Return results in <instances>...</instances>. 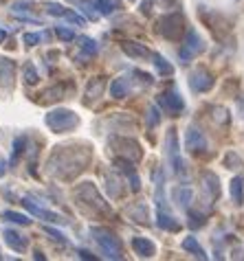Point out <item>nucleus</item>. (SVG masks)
<instances>
[{
  "mask_svg": "<svg viewBox=\"0 0 244 261\" xmlns=\"http://www.w3.org/2000/svg\"><path fill=\"white\" fill-rule=\"evenodd\" d=\"M90 147L82 143H68V145H57L53 147L51 156L46 161V171L53 178L60 180H73L75 176L88 167L90 163Z\"/></svg>",
  "mask_w": 244,
  "mask_h": 261,
  "instance_id": "obj_1",
  "label": "nucleus"
},
{
  "mask_svg": "<svg viewBox=\"0 0 244 261\" xmlns=\"http://www.w3.org/2000/svg\"><path fill=\"white\" fill-rule=\"evenodd\" d=\"M75 198L82 202V206H86L88 211H92L95 215H112L110 204L102 198V193L97 191L95 182H82V185H77Z\"/></svg>",
  "mask_w": 244,
  "mask_h": 261,
  "instance_id": "obj_2",
  "label": "nucleus"
},
{
  "mask_svg": "<svg viewBox=\"0 0 244 261\" xmlns=\"http://www.w3.org/2000/svg\"><path fill=\"white\" fill-rule=\"evenodd\" d=\"M90 235L95 239V244L99 246L104 257L108 259H124V244L121 239L112 233V230L104 226H90Z\"/></svg>",
  "mask_w": 244,
  "mask_h": 261,
  "instance_id": "obj_3",
  "label": "nucleus"
},
{
  "mask_svg": "<svg viewBox=\"0 0 244 261\" xmlns=\"http://www.w3.org/2000/svg\"><path fill=\"white\" fill-rule=\"evenodd\" d=\"M46 127L55 134H64V132H70L80 125V117L73 112V110H66V108H55L44 117Z\"/></svg>",
  "mask_w": 244,
  "mask_h": 261,
  "instance_id": "obj_4",
  "label": "nucleus"
},
{
  "mask_svg": "<svg viewBox=\"0 0 244 261\" xmlns=\"http://www.w3.org/2000/svg\"><path fill=\"white\" fill-rule=\"evenodd\" d=\"M108 145H110L112 151H114V154H117L119 158H128V161H132V163H139L141 158H143L141 143L134 141V139H128V136L114 134V136H110Z\"/></svg>",
  "mask_w": 244,
  "mask_h": 261,
  "instance_id": "obj_5",
  "label": "nucleus"
},
{
  "mask_svg": "<svg viewBox=\"0 0 244 261\" xmlns=\"http://www.w3.org/2000/svg\"><path fill=\"white\" fill-rule=\"evenodd\" d=\"M156 31H159L165 40H172V42H178L183 38L185 33V18L183 13H165V16L159 20V24H156Z\"/></svg>",
  "mask_w": 244,
  "mask_h": 261,
  "instance_id": "obj_6",
  "label": "nucleus"
},
{
  "mask_svg": "<svg viewBox=\"0 0 244 261\" xmlns=\"http://www.w3.org/2000/svg\"><path fill=\"white\" fill-rule=\"evenodd\" d=\"M205 40L198 35L196 29H189L187 33H185V44L181 46V50H178V57H181V62L183 64H187L191 62L196 55L200 53H205Z\"/></svg>",
  "mask_w": 244,
  "mask_h": 261,
  "instance_id": "obj_7",
  "label": "nucleus"
},
{
  "mask_svg": "<svg viewBox=\"0 0 244 261\" xmlns=\"http://www.w3.org/2000/svg\"><path fill=\"white\" fill-rule=\"evenodd\" d=\"M16 86V62L0 55V97H9Z\"/></svg>",
  "mask_w": 244,
  "mask_h": 261,
  "instance_id": "obj_8",
  "label": "nucleus"
},
{
  "mask_svg": "<svg viewBox=\"0 0 244 261\" xmlns=\"http://www.w3.org/2000/svg\"><path fill=\"white\" fill-rule=\"evenodd\" d=\"M165 149H167V158H169L172 169H174L176 176H181V173L185 171V165H183V158H181V145H178L176 127L167 129V136H165Z\"/></svg>",
  "mask_w": 244,
  "mask_h": 261,
  "instance_id": "obj_9",
  "label": "nucleus"
},
{
  "mask_svg": "<svg viewBox=\"0 0 244 261\" xmlns=\"http://www.w3.org/2000/svg\"><path fill=\"white\" fill-rule=\"evenodd\" d=\"M156 106H159L165 114H169V117H178V114L185 110V101L176 90L161 92V95L156 97Z\"/></svg>",
  "mask_w": 244,
  "mask_h": 261,
  "instance_id": "obj_10",
  "label": "nucleus"
},
{
  "mask_svg": "<svg viewBox=\"0 0 244 261\" xmlns=\"http://www.w3.org/2000/svg\"><path fill=\"white\" fill-rule=\"evenodd\" d=\"M213 86H216V77H213V72H209L205 66H198L196 70H191V75H189V88L193 92L203 95V92H209Z\"/></svg>",
  "mask_w": 244,
  "mask_h": 261,
  "instance_id": "obj_11",
  "label": "nucleus"
},
{
  "mask_svg": "<svg viewBox=\"0 0 244 261\" xmlns=\"http://www.w3.org/2000/svg\"><path fill=\"white\" fill-rule=\"evenodd\" d=\"M44 9L48 16H55V18H64L68 20L70 24H77V27H84L86 24V18L80 16V11L75 9H68V7H64L60 3H53V0H48V3H44Z\"/></svg>",
  "mask_w": 244,
  "mask_h": 261,
  "instance_id": "obj_12",
  "label": "nucleus"
},
{
  "mask_svg": "<svg viewBox=\"0 0 244 261\" xmlns=\"http://www.w3.org/2000/svg\"><path fill=\"white\" fill-rule=\"evenodd\" d=\"M207 147H209V143H207V136L200 132L198 127H189L187 132H185V149L189 151L191 156H203Z\"/></svg>",
  "mask_w": 244,
  "mask_h": 261,
  "instance_id": "obj_13",
  "label": "nucleus"
},
{
  "mask_svg": "<svg viewBox=\"0 0 244 261\" xmlns=\"http://www.w3.org/2000/svg\"><path fill=\"white\" fill-rule=\"evenodd\" d=\"M22 204L29 208V211H31V215L40 217V220H44V222H53V224H68L66 217H62L60 213H53V211H46V208L38 206L31 198H29V195H25V198H22Z\"/></svg>",
  "mask_w": 244,
  "mask_h": 261,
  "instance_id": "obj_14",
  "label": "nucleus"
},
{
  "mask_svg": "<svg viewBox=\"0 0 244 261\" xmlns=\"http://www.w3.org/2000/svg\"><path fill=\"white\" fill-rule=\"evenodd\" d=\"M121 50H124L128 57H132V60H152V50L145 44H141V42L126 40V42H121Z\"/></svg>",
  "mask_w": 244,
  "mask_h": 261,
  "instance_id": "obj_15",
  "label": "nucleus"
},
{
  "mask_svg": "<svg viewBox=\"0 0 244 261\" xmlns=\"http://www.w3.org/2000/svg\"><path fill=\"white\" fill-rule=\"evenodd\" d=\"M104 90H106V77H95V79H90L88 86H86V99H84V103L86 106H90V103H95V101L102 99L104 95Z\"/></svg>",
  "mask_w": 244,
  "mask_h": 261,
  "instance_id": "obj_16",
  "label": "nucleus"
},
{
  "mask_svg": "<svg viewBox=\"0 0 244 261\" xmlns=\"http://www.w3.org/2000/svg\"><path fill=\"white\" fill-rule=\"evenodd\" d=\"M3 237H5V244L9 246L11 250H16V252H25L27 248H29V239L25 237V235H20L18 230H11V228H5V233H3Z\"/></svg>",
  "mask_w": 244,
  "mask_h": 261,
  "instance_id": "obj_17",
  "label": "nucleus"
},
{
  "mask_svg": "<svg viewBox=\"0 0 244 261\" xmlns=\"http://www.w3.org/2000/svg\"><path fill=\"white\" fill-rule=\"evenodd\" d=\"M132 250L139 257H145V259L156 255V246H154L152 239H148V237H134L132 239Z\"/></svg>",
  "mask_w": 244,
  "mask_h": 261,
  "instance_id": "obj_18",
  "label": "nucleus"
},
{
  "mask_svg": "<svg viewBox=\"0 0 244 261\" xmlns=\"http://www.w3.org/2000/svg\"><path fill=\"white\" fill-rule=\"evenodd\" d=\"M203 187L207 191L209 200H218L220 198V180L213 171H203Z\"/></svg>",
  "mask_w": 244,
  "mask_h": 261,
  "instance_id": "obj_19",
  "label": "nucleus"
},
{
  "mask_svg": "<svg viewBox=\"0 0 244 261\" xmlns=\"http://www.w3.org/2000/svg\"><path fill=\"white\" fill-rule=\"evenodd\" d=\"M156 224H159V228L169 230V233H178V230H181V224H178L174 215L167 213V208H159V211H156Z\"/></svg>",
  "mask_w": 244,
  "mask_h": 261,
  "instance_id": "obj_20",
  "label": "nucleus"
},
{
  "mask_svg": "<svg viewBox=\"0 0 244 261\" xmlns=\"http://www.w3.org/2000/svg\"><path fill=\"white\" fill-rule=\"evenodd\" d=\"M172 198H174L176 206L189 208V202L193 200V191L189 189V187H176V189L172 191Z\"/></svg>",
  "mask_w": 244,
  "mask_h": 261,
  "instance_id": "obj_21",
  "label": "nucleus"
},
{
  "mask_svg": "<svg viewBox=\"0 0 244 261\" xmlns=\"http://www.w3.org/2000/svg\"><path fill=\"white\" fill-rule=\"evenodd\" d=\"M229 189H231V200L235 202V206H242L244 204V178L235 176L231 180V185H229Z\"/></svg>",
  "mask_w": 244,
  "mask_h": 261,
  "instance_id": "obj_22",
  "label": "nucleus"
},
{
  "mask_svg": "<svg viewBox=\"0 0 244 261\" xmlns=\"http://www.w3.org/2000/svg\"><path fill=\"white\" fill-rule=\"evenodd\" d=\"M70 3L75 5V9H80L86 18H90V20H97L99 18V11H97V7L92 0H70Z\"/></svg>",
  "mask_w": 244,
  "mask_h": 261,
  "instance_id": "obj_23",
  "label": "nucleus"
},
{
  "mask_svg": "<svg viewBox=\"0 0 244 261\" xmlns=\"http://www.w3.org/2000/svg\"><path fill=\"white\" fill-rule=\"evenodd\" d=\"M181 246H183V250L191 252L193 257H198V259H207V252H205L203 246L198 244V239H196V237H185Z\"/></svg>",
  "mask_w": 244,
  "mask_h": 261,
  "instance_id": "obj_24",
  "label": "nucleus"
},
{
  "mask_svg": "<svg viewBox=\"0 0 244 261\" xmlns=\"http://www.w3.org/2000/svg\"><path fill=\"white\" fill-rule=\"evenodd\" d=\"M106 187H108L110 200H117V198H121V193H124V187H121V180L117 173H108V176H106Z\"/></svg>",
  "mask_w": 244,
  "mask_h": 261,
  "instance_id": "obj_25",
  "label": "nucleus"
},
{
  "mask_svg": "<svg viewBox=\"0 0 244 261\" xmlns=\"http://www.w3.org/2000/svg\"><path fill=\"white\" fill-rule=\"evenodd\" d=\"M97 7V11L102 13V16H112L114 11L121 9V3L119 0H92Z\"/></svg>",
  "mask_w": 244,
  "mask_h": 261,
  "instance_id": "obj_26",
  "label": "nucleus"
},
{
  "mask_svg": "<svg viewBox=\"0 0 244 261\" xmlns=\"http://www.w3.org/2000/svg\"><path fill=\"white\" fill-rule=\"evenodd\" d=\"M110 97L112 99H124V97H128V79L126 77H117L110 84Z\"/></svg>",
  "mask_w": 244,
  "mask_h": 261,
  "instance_id": "obj_27",
  "label": "nucleus"
},
{
  "mask_svg": "<svg viewBox=\"0 0 244 261\" xmlns=\"http://www.w3.org/2000/svg\"><path fill=\"white\" fill-rule=\"evenodd\" d=\"M152 62H154V66L161 75H165V77L174 75V66H172V64L167 62V57H163L161 53H152Z\"/></svg>",
  "mask_w": 244,
  "mask_h": 261,
  "instance_id": "obj_28",
  "label": "nucleus"
},
{
  "mask_svg": "<svg viewBox=\"0 0 244 261\" xmlns=\"http://www.w3.org/2000/svg\"><path fill=\"white\" fill-rule=\"evenodd\" d=\"M128 213H130L139 224L148 222V206H145V202H136V204H132L130 208H128Z\"/></svg>",
  "mask_w": 244,
  "mask_h": 261,
  "instance_id": "obj_29",
  "label": "nucleus"
},
{
  "mask_svg": "<svg viewBox=\"0 0 244 261\" xmlns=\"http://www.w3.org/2000/svg\"><path fill=\"white\" fill-rule=\"evenodd\" d=\"M77 42H80V48L84 50L86 55H97L99 46H97V42L92 40V38H88V35H80V38H77Z\"/></svg>",
  "mask_w": 244,
  "mask_h": 261,
  "instance_id": "obj_30",
  "label": "nucleus"
},
{
  "mask_svg": "<svg viewBox=\"0 0 244 261\" xmlns=\"http://www.w3.org/2000/svg\"><path fill=\"white\" fill-rule=\"evenodd\" d=\"M211 117H213V121L218 123V125H229V121H231V114H229V110L227 108H222V106H213L211 108Z\"/></svg>",
  "mask_w": 244,
  "mask_h": 261,
  "instance_id": "obj_31",
  "label": "nucleus"
},
{
  "mask_svg": "<svg viewBox=\"0 0 244 261\" xmlns=\"http://www.w3.org/2000/svg\"><path fill=\"white\" fill-rule=\"evenodd\" d=\"M3 217L7 222H13V224H22V226H29L33 220L29 215H22V213H18V211H5Z\"/></svg>",
  "mask_w": 244,
  "mask_h": 261,
  "instance_id": "obj_32",
  "label": "nucleus"
},
{
  "mask_svg": "<svg viewBox=\"0 0 244 261\" xmlns=\"http://www.w3.org/2000/svg\"><path fill=\"white\" fill-rule=\"evenodd\" d=\"M222 163H225L227 169H235V171L242 169V167H244L242 158H240L238 154H235V151H227V154H225V161H222Z\"/></svg>",
  "mask_w": 244,
  "mask_h": 261,
  "instance_id": "obj_33",
  "label": "nucleus"
},
{
  "mask_svg": "<svg viewBox=\"0 0 244 261\" xmlns=\"http://www.w3.org/2000/svg\"><path fill=\"white\" fill-rule=\"evenodd\" d=\"M22 79H25L27 86H35V84L40 82V75H38V70H35V66H33L31 62L25 64V77Z\"/></svg>",
  "mask_w": 244,
  "mask_h": 261,
  "instance_id": "obj_34",
  "label": "nucleus"
},
{
  "mask_svg": "<svg viewBox=\"0 0 244 261\" xmlns=\"http://www.w3.org/2000/svg\"><path fill=\"white\" fill-rule=\"evenodd\" d=\"M25 145H27V139H25V136H18V139L13 141V154H11V161H13V163H16V161H18V156L25 151Z\"/></svg>",
  "mask_w": 244,
  "mask_h": 261,
  "instance_id": "obj_35",
  "label": "nucleus"
},
{
  "mask_svg": "<svg viewBox=\"0 0 244 261\" xmlns=\"http://www.w3.org/2000/svg\"><path fill=\"white\" fill-rule=\"evenodd\" d=\"M42 230H44V233H48V235H51V239H55V242L60 244V246H66V235H64L62 230H57V228H51V226H44Z\"/></svg>",
  "mask_w": 244,
  "mask_h": 261,
  "instance_id": "obj_36",
  "label": "nucleus"
},
{
  "mask_svg": "<svg viewBox=\"0 0 244 261\" xmlns=\"http://www.w3.org/2000/svg\"><path fill=\"white\" fill-rule=\"evenodd\" d=\"M22 40H25V44L27 46H38L42 40H44V33H25L22 35Z\"/></svg>",
  "mask_w": 244,
  "mask_h": 261,
  "instance_id": "obj_37",
  "label": "nucleus"
},
{
  "mask_svg": "<svg viewBox=\"0 0 244 261\" xmlns=\"http://www.w3.org/2000/svg\"><path fill=\"white\" fill-rule=\"evenodd\" d=\"M31 7H33L31 0H18V3L11 5V11L13 13H27V11H31Z\"/></svg>",
  "mask_w": 244,
  "mask_h": 261,
  "instance_id": "obj_38",
  "label": "nucleus"
},
{
  "mask_svg": "<svg viewBox=\"0 0 244 261\" xmlns=\"http://www.w3.org/2000/svg\"><path fill=\"white\" fill-rule=\"evenodd\" d=\"M55 35L60 40H64V42L75 40V31H70V29H66V27H55Z\"/></svg>",
  "mask_w": 244,
  "mask_h": 261,
  "instance_id": "obj_39",
  "label": "nucleus"
},
{
  "mask_svg": "<svg viewBox=\"0 0 244 261\" xmlns=\"http://www.w3.org/2000/svg\"><path fill=\"white\" fill-rule=\"evenodd\" d=\"M189 226H191V228L205 226V215H200V213H189Z\"/></svg>",
  "mask_w": 244,
  "mask_h": 261,
  "instance_id": "obj_40",
  "label": "nucleus"
},
{
  "mask_svg": "<svg viewBox=\"0 0 244 261\" xmlns=\"http://www.w3.org/2000/svg\"><path fill=\"white\" fill-rule=\"evenodd\" d=\"M134 77H139V82L141 84H145V86H152L154 84V79H152V75H148V72H141V70H134L132 72Z\"/></svg>",
  "mask_w": 244,
  "mask_h": 261,
  "instance_id": "obj_41",
  "label": "nucleus"
},
{
  "mask_svg": "<svg viewBox=\"0 0 244 261\" xmlns=\"http://www.w3.org/2000/svg\"><path fill=\"white\" fill-rule=\"evenodd\" d=\"M159 108H156V106H152V108H150V125H156V123H159Z\"/></svg>",
  "mask_w": 244,
  "mask_h": 261,
  "instance_id": "obj_42",
  "label": "nucleus"
},
{
  "mask_svg": "<svg viewBox=\"0 0 244 261\" xmlns=\"http://www.w3.org/2000/svg\"><path fill=\"white\" fill-rule=\"evenodd\" d=\"M128 178H130V189H132V191H139V189H141V180H139V176H136V171L130 173Z\"/></svg>",
  "mask_w": 244,
  "mask_h": 261,
  "instance_id": "obj_43",
  "label": "nucleus"
},
{
  "mask_svg": "<svg viewBox=\"0 0 244 261\" xmlns=\"http://www.w3.org/2000/svg\"><path fill=\"white\" fill-rule=\"evenodd\" d=\"M152 3H154V0H145V3L141 5V13H143V16H150V11H152Z\"/></svg>",
  "mask_w": 244,
  "mask_h": 261,
  "instance_id": "obj_44",
  "label": "nucleus"
},
{
  "mask_svg": "<svg viewBox=\"0 0 244 261\" xmlns=\"http://www.w3.org/2000/svg\"><path fill=\"white\" fill-rule=\"evenodd\" d=\"M5 173H7V161H5L3 156H0V178H3Z\"/></svg>",
  "mask_w": 244,
  "mask_h": 261,
  "instance_id": "obj_45",
  "label": "nucleus"
},
{
  "mask_svg": "<svg viewBox=\"0 0 244 261\" xmlns=\"http://www.w3.org/2000/svg\"><path fill=\"white\" fill-rule=\"evenodd\" d=\"M77 252H80V257H82V259H97L95 255H90L88 250H77Z\"/></svg>",
  "mask_w": 244,
  "mask_h": 261,
  "instance_id": "obj_46",
  "label": "nucleus"
},
{
  "mask_svg": "<svg viewBox=\"0 0 244 261\" xmlns=\"http://www.w3.org/2000/svg\"><path fill=\"white\" fill-rule=\"evenodd\" d=\"M238 106H240V117H244V95L238 97Z\"/></svg>",
  "mask_w": 244,
  "mask_h": 261,
  "instance_id": "obj_47",
  "label": "nucleus"
},
{
  "mask_svg": "<svg viewBox=\"0 0 244 261\" xmlns=\"http://www.w3.org/2000/svg\"><path fill=\"white\" fill-rule=\"evenodd\" d=\"M33 257H35V259H42V261H44V259H46V257H44V255H42V252H40V250H35V252H33Z\"/></svg>",
  "mask_w": 244,
  "mask_h": 261,
  "instance_id": "obj_48",
  "label": "nucleus"
},
{
  "mask_svg": "<svg viewBox=\"0 0 244 261\" xmlns=\"http://www.w3.org/2000/svg\"><path fill=\"white\" fill-rule=\"evenodd\" d=\"M5 38H7V31H5V29H0V44L5 42Z\"/></svg>",
  "mask_w": 244,
  "mask_h": 261,
  "instance_id": "obj_49",
  "label": "nucleus"
},
{
  "mask_svg": "<svg viewBox=\"0 0 244 261\" xmlns=\"http://www.w3.org/2000/svg\"><path fill=\"white\" fill-rule=\"evenodd\" d=\"M0 259H3V255H0Z\"/></svg>",
  "mask_w": 244,
  "mask_h": 261,
  "instance_id": "obj_50",
  "label": "nucleus"
}]
</instances>
